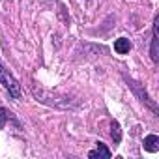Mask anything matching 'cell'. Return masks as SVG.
<instances>
[{"label": "cell", "mask_w": 159, "mask_h": 159, "mask_svg": "<svg viewBox=\"0 0 159 159\" xmlns=\"http://www.w3.org/2000/svg\"><path fill=\"white\" fill-rule=\"evenodd\" d=\"M114 51H116L118 54H125V52H129V51H131V41H129L127 38H120V39H116V41H114Z\"/></svg>", "instance_id": "7a4b0ae2"}, {"label": "cell", "mask_w": 159, "mask_h": 159, "mask_svg": "<svg viewBox=\"0 0 159 159\" xmlns=\"http://www.w3.org/2000/svg\"><path fill=\"white\" fill-rule=\"evenodd\" d=\"M0 84H2V86L10 92L11 98L19 99V96H21V86H19V83L15 81V79L11 77V73L4 67L2 62H0Z\"/></svg>", "instance_id": "6da1fadb"}, {"label": "cell", "mask_w": 159, "mask_h": 159, "mask_svg": "<svg viewBox=\"0 0 159 159\" xmlns=\"http://www.w3.org/2000/svg\"><path fill=\"white\" fill-rule=\"evenodd\" d=\"M10 114H11V112H8L6 109H0V127H4V124H6V120L10 118Z\"/></svg>", "instance_id": "52a82bcc"}, {"label": "cell", "mask_w": 159, "mask_h": 159, "mask_svg": "<svg viewBox=\"0 0 159 159\" xmlns=\"http://www.w3.org/2000/svg\"><path fill=\"white\" fill-rule=\"evenodd\" d=\"M112 131H111V135H112V139H114V142H120V125H118V122H112Z\"/></svg>", "instance_id": "8992f818"}, {"label": "cell", "mask_w": 159, "mask_h": 159, "mask_svg": "<svg viewBox=\"0 0 159 159\" xmlns=\"http://www.w3.org/2000/svg\"><path fill=\"white\" fill-rule=\"evenodd\" d=\"M157 26H159V17H155L153 21V38H152V60L157 62L159 54H157Z\"/></svg>", "instance_id": "3957f363"}, {"label": "cell", "mask_w": 159, "mask_h": 159, "mask_svg": "<svg viewBox=\"0 0 159 159\" xmlns=\"http://www.w3.org/2000/svg\"><path fill=\"white\" fill-rule=\"evenodd\" d=\"M144 150L155 153V152L159 150V137H157V135H148V137L144 139Z\"/></svg>", "instance_id": "277c9868"}, {"label": "cell", "mask_w": 159, "mask_h": 159, "mask_svg": "<svg viewBox=\"0 0 159 159\" xmlns=\"http://www.w3.org/2000/svg\"><path fill=\"white\" fill-rule=\"evenodd\" d=\"M88 157H92V159H96V157H103V159H109V157H111V152L107 150V146H105V144L98 142V150H92V152L88 153Z\"/></svg>", "instance_id": "5b68a950"}]
</instances>
